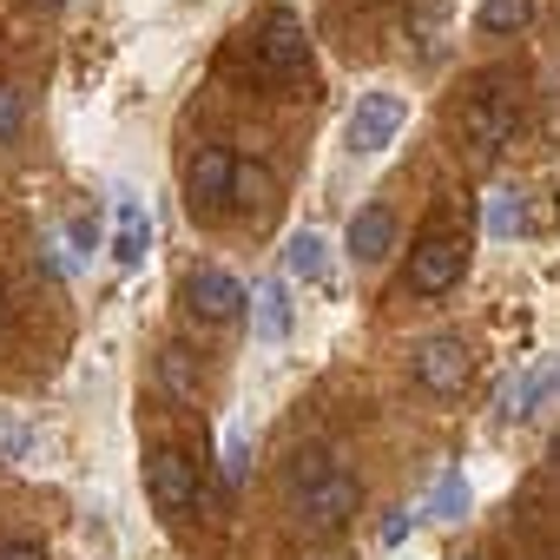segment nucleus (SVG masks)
<instances>
[{
	"label": "nucleus",
	"instance_id": "nucleus-1",
	"mask_svg": "<svg viewBox=\"0 0 560 560\" xmlns=\"http://www.w3.org/2000/svg\"><path fill=\"white\" fill-rule=\"evenodd\" d=\"M521 119H527V80H521V67H488V73H475V86H468V100H462V113H455L462 145H468L475 159H494L501 145H514Z\"/></svg>",
	"mask_w": 560,
	"mask_h": 560
},
{
	"label": "nucleus",
	"instance_id": "nucleus-2",
	"mask_svg": "<svg viewBox=\"0 0 560 560\" xmlns=\"http://www.w3.org/2000/svg\"><path fill=\"white\" fill-rule=\"evenodd\" d=\"M244 47H250V80H264V86L311 80V40H304V21H298L291 8H270V14L244 34Z\"/></svg>",
	"mask_w": 560,
	"mask_h": 560
},
{
	"label": "nucleus",
	"instance_id": "nucleus-3",
	"mask_svg": "<svg viewBox=\"0 0 560 560\" xmlns=\"http://www.w3.org/2000/svg\"><path fill=\"white\" fill-rule=\"evenodd\" d=\"M357 508H363V481H357L350 468H330L324 481L291 488V527H298V534H311V540L343 534V527L357 521Z\"/></svg>",
	"mask_w": 560,
	"mask_h": 560
},
{
	"label": "nucleus",
	"instance_id": "nucleus-4",
	"mask_svg": "<svg viewBox=\"0 0 560 560\" xmlns=\"http://www.w3.org/2000/svg\"><path fill=\"white\" fill-rule=\"evenodd\" d=\"M462 270H468V244L455 231H429L416 250H409V270H402V291L416 298H442L462 284Z\"/></svg>",
	"mask_w": 560,
	"mask_h": 560
},
{
	"label": "nucleus",
	"instance_id": "nucleus-5",
	"mask_svg": "<svg viewBox=\"0 0 560 560\" xmlns=\"http://www.w3.org/2000/svg\"><path fill=\"white\" fill-rule=\"evenodd\" d=\"M145 494H152V508H159L165 521H185V514L198 508V462H191L185 448H159V455L145 462Z\"/></svg>",
	"mask_w": 560,
	"mask_h": 560
},
{
	"label": "nucleus",
	"instance_id": "nucleus-6",
	"mask_svg": "<svg viewBox=\"0 0 560 560\" xmlns=\"http://www.w3.org/2000/svg\"><path fill=\"white\" fill-rule=\"evenodd\" d=\"M231 185H237V159L224 145H198L185 159V205L191 211H224L231 205Z\"/></svg>",
	"mask_w": 560,
	"mask_h": 560
},
{
	"label": "nucleus",
	"instance_id": "nucleus-7",
	"mask_svg": "<svg viewBox=\"0 0 560 560\" xmlns=\"http://www.w3.org/2000/svg\"><path fill=\"white\" fill-rule=\"evenodd\" d=\"M468 376H475V357H468L462 337H429V343L416 350V383H422L429 396H462Z\"/></svg>",
	"mask_w": 560,
	"mask_h": 560
},
{
	"label": "nucleus",
	"instance_id": "nucleus-8",
	"mask_svg": "<svg viewBox=\"0 0 560 560\" xmlns=\"http://www.w3.org/2000/svg\"><path fill=\"white\" fill-rule=\"evenodd\" d=\"M402 126H409V100L402 93H363L357 113H350V145L357 152H383V145H396Z\"/></svg>",
	"mask_w": 560,
	"mask_h": 560
},
{
	"label": "nucleus",
	"instance_id": "nucleus-9",
	"mask_svg": "<svg viewBox=\"0 0 560 560\" xmlns=\"http://www.w3.org/2000/svg\"><path fill=\"white\" fill-rule=\"evenodd\" d=\"M244 304H250V298H244V284H237L231 270H211V264H205V270L185 277V311H191L198 324H231Z\"/></svg>",
	"mask_w": 560,
	"mask_h": 560
},
{
	"label": "nucleus",
	"instance_id": "nucleus-10",
	"mask_svg": "<svg viewBox=\"0 0 560 560\" xmlns=\"http://www.w3.org/2000/svg\"><path fill=\"white\" fill-rule=\"evenodd\" d=\"M250 330H257V343H284L291 337V291H284V277H264V284L250 291Z\"/></svg>",
	"mask_w": 560,
	"mask_h": 560
},
{
	"label": "nucleus",
	"instance_id": "nucleus-11",
	"mask_svg": "<svg viewBox=\"0 0 560 560\" xmlns=\"http://www.w3.org/2000/svg\"><path fill=\"white\" fill-rule=\"evenodd\" d=\"M389 244H396V211L389 205H363L350 218V257L357 264H376V257H389Z\"/></svg>",
	"mask_w": 560,
	"mask_h": 560
},
{
	"label": "nucleus",
	"instance_id": "nucleus-12",
	"mask_svg": "<svg viewBox=\"0 0 560 560\" xmlns=\"http://www.w3.org/2000/svg\"><path fill=\"white\" fill-rule=\"evenodd\" d=\"M145 250H152V218H145L139 198H119V224H113V257H119V270H139Z\"/></svg>",
	"mask_w": 560,
	"mask_h": 560
},
{
	"label": "nucleus",
	"instance_id": "nucleus-13",
	"mask_svg": "<svg viewBox=\"0 0 560 560\" xmlns=\"http://www.w3.org/2000/svg\"><path fill=\"white\" fill-rule=\"evenodd\" d=\"M231 198H237V211H250V224H264V218L277 211V178H270L257 159H250V165L237 159V185H231Z\"/></svg>",
	"mask_w": 560,
	"mask_h": 560
},
{
	"label": "nucleus",
	"instance_id": "nucleus-14",
	"mask_svg": "<svg viewBox=\"0 0 560 560\" xmlns=\"http://www.w3.org/2000/svg\"><path fill=\"white\" fill-rule=\"evenodd\" d=\"M159 389H165L172 402H198V357H191L185 343H165V350H159Z\"/></svg>",
	"mask_w": 560,
	"mask_h": 560
},
{
	"label": "nucleus",
	"instance_id": "nucleus-15",
	"mask_svg": "<svg viewBox=\"0 0 560 560\" xmlns=\"http://www.w3.org/2000/svg\"><path fill=\"white\" fill-rule=\"evenodd\" d=\"M324 270H330L324 237H317V231H291V244H284V277H298V284H317Z\"/></svg>",
	"mask_w": 560,
	"mask_h": 560
},
{
	"label": "nucleus",
	"instance_id": "nucleus-16",
	"mask_svg": "<svg viewBox=\"0 0 560 560\" xmlns=\"http://www.w3.org/2000/svg\"><path fill=\"white\" fill-rule=\"evenodd\" d=\"M527 21H534V0H481V14H475L481 34H521Z\"/></svg>",
	"mask_w": 560,
	"mask_h": 560
},
{
	"label": "nucleus",
	"instance_id": "nucleus-17",
	"mask_svg": "<svg viewBox=\"0 0 560 560\" xmlns=\"http://www.w3.org/2000/svg\"><path fill=\"white\" fill-rule=\"evenodd\" d=\"M540 389H553V376H547V370H527L521 383H508V389H501V416H508V422H521V416H534V402H540Z\"/></svg>",
	"mask_w": 560,
	"mask_h": 560
},
{
	"label": "nucleus",
	"instance_id": "nucleus-18",
	"mask_svg": "<svg viewBox=\"0 0 560 560\" xmlns=\"http://www.w3.org/2000/svg\"><path fill=\"white\" fill-rule=\"evenodd\" d=\"M462 514H468V481H462V468H442V481L429 494V521H462Z\"/></svg>",
	"mask_w": 560,
	"mask_h": 560
},
{
	"label": "nucleus",
	"instance_id": "nucleus-19",
	"mask_svg": "<svg viewBox=\"0 0 560 560\" xmlns=\"http://www.w3.org/2000/svg\"><path fill=\"white\" fill-rule=\"evenodd\" d=\"M521 224H527V211H521V191H514V185L488 191V237H514Z\"/></svg>",
	"mask_w": 560,
	"mask_h": 560
},
{
	"label": "nucleus",
	"instance_id": "nucleus-20",
	"mask_svg": "<svg viewBox=\"0 0 560 560\" xmlns=\"http://www.w3.org/2000/svg\"><path fill=\"white\" fill-rule=\"evenodd\" d=\"M244 468H250V442L231 429V435H224V455H218V481H224V494L244 488Z\"/></svg>",
	"mask_w": 560,
	"mask_h": 560
},
{
	"label": "nucleus",
	"instance_id": "nucleus-21",
	"mask_svg": "<svg viewBox=\"0 0 560 560\" xmlns=\"http://www.w3.org/2000/svg\"><path fill=\"white\" fill-rule=\"evenodd\" d=\"M330 468H337V462H330L324 448H298V455H291V468H284V481H291V488H311V481H324Z\"/></svg>",
	"mask_w": 560,
	"mask_h": 560
},
{
	"label": "nucleus",
	"instance_id": "nucleus-22",
	"mask_svg": "<svg viewBox=\"0 0 560 560\" xmlns=\"http://www.w3.org/2000/svg\"><path fill=\"white\" fill-rule=\"evenodd\" d=\"M21 126H27V93L14 80H0V139H21Z\"/></svg>",
	"mask_w": 560,
	"mask_h": 560
},
{
	"label": "nucleus",
	"instance_id": "nucleus-23",
	"mask_svg": "<svg viewBox=\"0 0 560 560\" xmlns=\"http://www.w3.org/2000/svg\"><path fill=\"white\" fill-rule=\"evenodd\" d=\"M416 521H422V514H409V508H396V514L383 521V547H402V540L416 534Z\"/></svg>",
	"mask_w": 560,
	"mask_h": 560
},
{
	"label": "nucleus",
	"instance_id": "nucleus-24",
	"mask_svg": "<svg viewBox=\"0 0 560 560\" xmlns=\"http://www.w3.org/2000/svg\"><path fill=\"white\" fill-rule=\"evenodd\" d=\"M67 244H73V250L86 257V250L100 244V231H93V218H73V224H67Z\"/></svg>",
	"mask_w": 560,
	"mask_h": 560
},
{
	"label": "nucleus",
	"instance_id": "nucleus-25",
	"mask_svg": "<svg viewBox=\"0 0 560 560\" xmlns=\"http://www.w3.org/2000/svg\"><path fill=\"white\" fill-rule=\"evenodd\" d=\"M0 560H47L40 547H27V540H14V547H0Z\"/></svg>",
	"mask_w": 560,
	"mask_h": 560
},
{
	"label": "nucleus",
	"instance_id": "nucleus-26",
	"mask_svg": "<svg viewBox=\"0 0 560 560\" xmlns=\"http://www.w3.org/2000/svg\"><path fill=\"white\" fill-rule=\"evenodd\" d=\"M14 448H27V435L21 429H0V455H14Z\"/></svg>",
	"mask_w": 560,
	"mask_h": 560
},
{
	"label": "nucleus",
	"instance_id": "nucleus-27",
	"mask_svg": "<svg viewBox=\"0 0 560 560\" xmlns=\"http://www.w3.org/2000/svg\"><path fill=\"white\" fill-rule=\"evenodd\" d=\"M547 462H553V468H560V435H553V448H547Z\"/></svg>",
	"mask_w": 560,
	"mask_h": 560
},
{
	"label": "nucleus",
	"instance_id": "nucleus-28",
	"mask_svg": "<svg viewBox=\"0 0 560 560\" xmlns=\"http://www.w3.org/2000/svg\"><path fill=\"white\" fill-rule=\"evenodd\" d=\"M34 8H67V0H34Z\"/></svg>",
	"mask_w": 560,
	"mask_h": 560
},
{
	"label": "nucleus",
	"instance_id": "nucleus-29",
	"mask_svg": "<svg viewBox=\"0 0 560 560\" xmlns=\"http://www.w3.org/2000/svg\"><path fill=\"white\" fill-rule=\"evenodd\" d=\"M311 560H343V553H311Z\"/></svg>",
	"mask_w": 560,
	"mask_h": 560
},
{
	"label": "nucleus",
	"instance_id": "nucleus-30",
	"mask_svg": "<svg viewBox=\"0 0 560 560\" xmlns=\"http://www.w3.org/2000/svg\"><path fill=\"white\" fill-rule=\"evenodd\" d=\"M547 376H553V389H560V363H553V370H547Z\"/></svg>",
	"mask_w": 560,
	"mask_h": 560
}]
</instances>
